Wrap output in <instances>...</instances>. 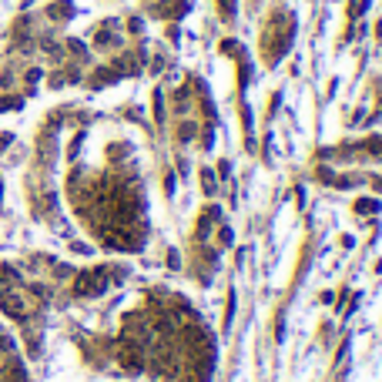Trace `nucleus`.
Listing matches in <instances>:
<instances>
[{
    "instance_id": "f257e3e1",
    "label": "nucleus",
    "mask_w": 382,
    "mask_h": 382,
    "mask_svg": "<svg viewBox=\"0 0 382 382\" xmlns=\"http://www.w3.org/2000/svg\"><path fill=\"white\" fill-rule=\"evenodd\" d=\"M7 107H20V101H17V97H7V101H0V111H7Z\"/></svg>"
}]
</instances>
